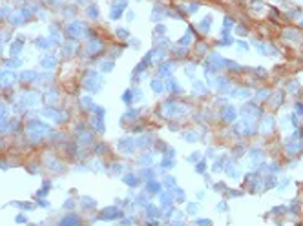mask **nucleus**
Returning a JSON list of instances; mask_svg holds the SVG:
<instances>
[{"label":"nucleus","mask_w":303,"mask_h":226,"mask_svg":"<svg viewBox=\"0 0 303 226\" xmlns=\"http://www.w3.org/2000/svg\"><path fill=\"white\" fill-rule=\"evenodd\" d=\"M88 15H90V17H93V18H97V17H99L97 7H90V9H88Z\"/></svg>","instance_id":"obj_5"},{"label":"nucleus","mask_w":303,"mask_h":226,"mask_svg":"<svg viewBox=\"0 0 303 226\" xmlns=\"http://www.w3.org/2000/svg\"><path fill=\"white\" fill-rule=\"evenodd\" d=\"M179 42H183V46H186V44L190 42V33H186L185 37H183V40H179Z\"/></svg>","instance_id":"obj_6"},{"label":"nucleus","mask_w":303,"mask_h":226,"mask_svg":"<svg viewBox=\"0 0 303 226\" xmlns=\"http://www.w3.org/2000/svg\"><path fill=\"white\" fill-rule=\"evenodd\" d=\"M68 31L73 35V37H79V35L82 33V24H71V26L68 27Z\"/></svg>","instance_id":"obj_1"},{"label":"nucleus","mask_w":303,"mask_h":226,"mask_svg":"<svg viewBox=\"0 0 303 226\" xmlns=\"http://www.w3.org/2000/svg\"><path fill=\"white\" fill-rule=\"evenodd\" d=\"M223 119H225V120H234L236 119L234 108H225V109H223Z\"/></svg>","instance_id":"obj_2"},{"label":"nucleus","mask_w":303,"mask_h":226,"mask_svg":"<svg viewBox=\"0 0 303 226\" xmlns=\"http://www.w3.org/2000/svg\"><path fill=\"white\" fill-rule=\"evenodd\" d=\"M152 84H153V89H155V91H161V89H163L161 88V82H157V80H155V82H152Z\"/></svg>","instance_id":"obj_8"},{"label":"nucleus","mask_w":303,"mask_h":226,"mask_svg":"<svg viewBox=\"0 0 303 226\" xmlns=\"http://www.w3.org/2000/svg\"><path fill=\"white\" fill-rule=\"evenodd\" d=\"M300 9H292V13H290V17H300Z\"/></svg>","instance_id":"obj_9"},{"label":"nucleus","mask_w":303,"mask_h":226,"mask_svg":"<svg viewBox=\"0 0 303 226\" xmlns=\"http://www.w3.org/2000/svg\"><path fill=\"white\" fill-rule=\"evenodd\" d=\"M232 24H234V22H232V18H230V17H226L225 20H223V33H226L228 29L232 27Z\"/></svg>","instance_id":"obj_4"},{"label":"nucleus","mask_w":303,"mask_h":226,"mask_svg":"<svg viewBox=\"0 0 303 226\" xmlns=\"http://www.w3.org/2000/svg\"><path fill=\"white\" fill-rule=\"evenodd\" d=\"M296 109H298V111H301V113H303V106H301V104H296Z\"/></svg>","instance_id":"obj_12"},{"label":"nucleus","mask_w":303,"mask_h":226,"mask_svg":"<svg viewBox=\"0 0 303 226\" xmlns=\"http://www.w3.org/2000/svg\"><path fill=\"white\" fill-rule=\"evenodd\" d=\"M221 44H223V46H228V44H230V38H228V37H226L225 40H221Z\"/></svg>","instance_id":"obj_10"},{"label":"nucleus","mask_w":303,"mask_h":226,"mask_svg":"<svg viewBox=\"0 0 303 226\" xmlns=\"http://www.w3.org/2000/svg\"><path fill=\"white\" fill-rule=\"evenodd\" d=\"M119 35H121V37H126V35H128V33H126V31H124V29H119Z\"/></svg>","instance_id":"obj_11"},{"label":"nucleus","mask_w":303,"mask_h":226,"mask_svg":"<svg viewBox=\"0 0 303 226\" xmlns=\"http://www.w3.org/2000/svg\"><path fill=\"white\" fill-rule=\"evenodd\" d=\"M301 26H303V22H301Z\"/></svg>","instance_id":"obj_13"},{"label":"nucleus","mask_w":303,"mask_h":226,"mask_svg":"<svg viewBox=\"0 0 303 226\" xmlns=\"http://www.w3.org/2000/svg\"><path fill=\"white\" fill-rule=\"evenodd\" d=\"M188 9H190L188 13H193L196 9H199V4H190V6H188Z\"/></svg>","instance_id":"obj_7"},{"label":"nucleus","mask_w":303,"mask_h":226,"mask_svg":"<svg viewBox=\"0 0 303 226\" xmlns=\"http://www.w3.org/2000/svg\"><path fill=\"white\" fill-rule=\"evenodd\" d=\"M199 26H201L203 31H208V29H210V26H212V17H206L205 20H201Z\"/></svg>","instance_id":"obj_3"}]
</instances>
